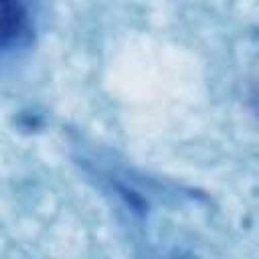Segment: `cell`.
<instances>
[{
    "label": "cell",
    "instance_id": "obj_1",
    "mask_svg": "<svg viewBox=\"0 0 259 259\" xmlns=\"http://www.w3.org/2000/svg\"><path fill=\"white\" fill-rule=\"evenodd\" d=\"M28 32V14L20 4L0 2V49L20 42Z\"/></svg>",
    "mask_w": 259,
    "mask_h": 259
}]
</instances>
